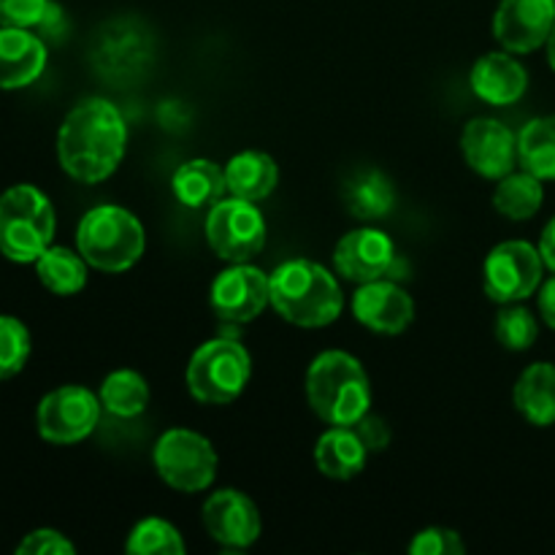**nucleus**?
Returning <instances> with one entry per match:
<instances>
[{"label":"nucleus","instance_id":"f257e3e1","mask_svg":"<svg viewBox=\"0 0 555 555\" xmlns=\"http://www.w3.org/2000/svg\"><path fill=\"white\" fill-rule=\"evenodd\" d=\"M128 150L122 112L106 98H87L65 114L57 133V160L70 179L98 184L112 177Z\"/></svg>","mask_w":555,"mask_h":555},{"label":"nucleus","instance_id":"f03ea898","mask_svg":"<svg viewBox=\"0 0 555 555\" xmlns=\"http://www.w3.org/2000/svg\"><path fill=\"white\" fill-rule=\"evenodd\" d=\"M271 307L298 328H325L341 314L345 296L325 266L296 258L271 274Z\"/></svg>","mask_w":555,"mask_h":555},{"label":"nucleus","instance_id":"7ed1b4c3","mask_svg":"<svg viewBox=\"0 0 555 555\" xmlns=\"http://www.w3.org/2000/svg\"><path fill=\"white\" fill-rule=\"evenodd\" d=\"M307 401L328 426H356L372 406V383L356 356L325 350L307 372Z\"/></svg>","mask_w":555,"mask_h":555},{"label":"nucleus","instance_id":"20e7f679","mask_svg":"<svg viewBox=\"0 0 555 555\" xmlns=\"http://www.w3.org/2000/svg\"><path fill=\"white\" fill-rule=\"evenodd\" d=\"M146 247L139 217L122 206L103 204L87 211L76 228V249L98 271L119 274L133 269Z\"/></svg>","mask_w":555,"mask_h":555},{"label":"nucleus","instance_id":"39448f33","mask_svg":"<svg viewBox=\"0 0 555 555\" xmlns=\"http://www.w3.org/2000/svg\"><path fill=\"white\" fill-rule=\"evenodd\" d=\"M54 206L36 184H14L0 195V253L14 263H36L52 247Z\"/></svg>","mask_w":555,"mask_h":555},{"label":"nucleus","instance_id":"423d86ee","mask_svg":"<svg viewBox=\"0 0 555 555\" xmlns=\"http://www.w3.org/2000/svg\"><path fill=\"white\" fill-rule=\"evenodd\" d=\"M253 377V358L236 339H211L193 352L184 372L190 396L201 404L222 406L236 401Z\"/></svg>","mask_w":555,"mask_h":555},{"label":"nucleus","instance_id":"0eeeda50","mask_svg":"<svg viewBox=\"0 0 555 555\" xmlns=\"http://www.w3.org/2000/svg\"><path fill=\"white\" fill-rule=\"evenodd\" d=\"M152 461L160 480L179 493L206 491L217 477L215 444L190 428L163 434L152 450Z\"/></svg>","mask_w":555,"mask_h":555},{"label":"nucleus","instance_id":"6e6552de","mask_svg":"<svg viewBox=\"0 0 555 555\" xmlns=\"http://www.w3.org/2000/svg\"><path fill=\"white\" fill-rule=\"evenodd\" d=\"M206 242L228 263H249L266 247V220L253 201L220 198L206 215Z\"/></svg>","mask_w":555,"mask_h":555},{"label":"nucleus","instance_id":"1a4fd4ad","mask_svg":"<svg viewBox=\"0 0 555 555\" xmlns=\"http://www.w3.org/2000/svg\"><path fill=\"white\" fill-rule=\"evenodd\" d=\"M542 276H545V260H542L540 247L524 238L496 244L482 266L486 296L496 304L526 301L540 291Z\"/></svg>","mask_w":555,"mask_h":555},{"label":"nucleus","instance_id":"9d476101","mask_svg":"<svg viewBox=\"0 0 555 555\" xmlns=\"http://www.w3.org/2000/svg\"><path fill=\"white\" fill-rule=\"evenodd\" d=\"M103 404L81 385H63L41 399L36 412L38 434L52 444H76L101 423Z\"/></svg>","mask_w":555,"mask_h":555},{"label":"nucleus","instance_id":"9b49d317","mask_svg":"<svg viewBox=\"0 0 555 555\" xmlns=\"http://www.w3.org/2000/svg\"><path fill=\"white\" fill-rule=\"evenodd\" d=\"M152 63V36L130 20L108 22L92 47V65L112 81H135Z\"/></svg>","mask_w":555,"mask_h":555},{"label":"nucleus","instance_id":"f8f14e48","mask_svg":"<svg viewBox=\"0 0 555 555\" xmlns=\"http://www.w3.org/2000/svg\"><path fill=\"white\" fill-rule=\"evenodd\" d=\"M209 301L222 323H253L271 304V276L249 263H233L211 282Z\"/></svg>","mask_w":555,"mask_h":555},{"label":"nucleus","instance_id":"ddd939ff","mask_svg":"<svg viewBox=\"0 0 555 555\" xmlns=\"http://www.w3.org/2000/svg\"><path fill=\"white\" fill-rule=\"evenodd\" d=\"M466 166L482 179H502L515 171L518 163V135L493 117L469 119L461 133Z\"/></svg>","mask_w":555,"mask_h":555},{"label":"nucleus","instance_id":"4468645a","mask_svg":"<svg viewBox=\"0 0 555 555\" xmlns=\"http://www.w3.org/2000/svg\"><path fill=\"white\" fill-rule=\"evenodd\" d=\"M204 526L215 542L231 551H244L255 545L263 531L260 509L247 493L222 488L215 491L204 504Z\"/></svg>","mask_w":555,"mask_h":555},{"label":"nucleus","instance_id":"2eb2a0df","mask_svg":"<svg viewBox=\"0 0 555 555\" xmlns=\"http://www.w3.org/2000/svg\"><path fill=\"white\" fill-rule=\"evenodd\" d=\"M553 25L555 0H502L493 14V36L513 54L545 47Z\"/></svg>","mask_w":555,"mask_h":555},{"label":"nucleus","instance_id":"dca6fc26","mask_svg":"<svg viewBox=\"0 0 555 555\" xmlns=\"http://www.w3.org/2000/svg\"><path fill=\"white\" fill-rule=\"evenodd\" d=\"M396 266V247L388 233L377 228H358L341 236L334 249V269L336 274L345 276L347 282L383 280L393 271Z\"/></svg>","mask_w":555,"mask_h":555},{"label":"nucleus","instance_id":"f3484780","mask_svg":"<svg viewBox=\"0 0 555 555\" xmlns=\"http://www.w3.org/2000/svg\"><path fill=\"white\" fill-rule=\"evenodd\" d=\"M352 314L374 334L399 336L415 320V301L404 287L383 276L358 287L352 296Z\"/></svg>","mask_w":555,"mask_h":555},{"label":"nucleus","instance_id":"a211bd4d","mask_svg":"<svg viewBox=\"0 0 555 555\" xmlns=\"http://www.w3.org/2000/svg\"><path fill=\"white\" fill-rule=\"evenodd\" d=\"M469 85L488 106H513L529 90V70L513 52H488L475 63Z\"/></svg>","mask_w":555,"mask_h":555},{"label":"nucleus","instance_id":"6ab92c4d","mask_svg":"<svg viewBox=\"0 0 555 555\" xmlns=\"http://www.w3.org/2000/svg\"><path fill=\"white\" fill-rule=\"evenodd\" d=\"M47 68V41L30 27H0V90H22Z\"/></svg>","mask_w":555,"mask_h":555},{"label":"nucleus","instance_id":"aec40b11","mask_svg":"<svg viewBox=\"0 0 555 555\" xmlns=\"http://www.w3.org/2000/svg\"><path fill=\"white\" fill-rule=\"evenodd\" d=\"M280 184V166L274 157L258 150H244L233 155L225 166V188L228 195L242 201L269 198L274 188Z\"/></svg>","mask_w":555,"mask_h":555},{"label":"nucleus","instance_id":"412c9836","mask_svg":"<svg viewBox=\"0 0 555 555\" xmlns=\"http://www.w3.org/2000/svg\"><path fill=\"white\" fill-rule=\"evenodd\" d=\"M369 450L352 426H334L314 444V464L331 480H352L366 469Z\"/></svg>","mask_w":555,"mask_h":555},{"label":"nucleus","instance_id":"4be33fe9","mask_svg":"<svg viewBox=\"0 0 555 555\" xmlns=\"http://www.w3.org/2000/svg\"><path fill=\"white\" fill-rule=\"evenodd\" d=\"M341 198L347 211L358 220H383L393 211L396 190L379 168H361L345 182Z\"/></svg>","mask_w":555,"mask_h":555},{"label":"nucleus","instance_id":"5701e85b","mask_svg":"<svg viewBox=\"0 0 555 555\" xmlns=\"http://www.w3.org/2000/svg\"><path fill=\"white\" fill-rule=\"evenodd\" d=\"M515 410L531 426L547 428L555 423V363H531L513 390Z\"/></svg>","mask_w":555,"mask_h":555},{"label":"nucleus","instance_id":"b1692460","mask_svg":"<svg viewBox=\"0 0 555 555\" xmlns=\"http://www.w3.org/2000/svg\"><path fill=\"white\" fill-rule=\"evenodd\" d=\"M171 190L177 201L188 209H204V206L217 204L225 188V168L217 166L215 160L195 157V160L182 163L171 177Z\"/></svg>","mask_w":555,"mask_h":555},{"label":"nucleus","instance_id":"393cba45","mask_svg":"<svg viewBox=\"0 0 555 555\" xmlns=\"http://www.w3.org/2000/svg\"><path fill=\"white\" fill-rule=\"evenodd\" d=\"M518 163L542 182H555V114L531 119L520 130Z\"/></svg>","mask_w":555,"mask_h":555},{"label":"nucleus","instance_id":"a878e982","mask_svg":"<svg viewBox=\"0 0 555 555\" xmlns=\"http://www.w3.org/2000/svg\"><path fill=\"white\" fill-rule=\"evenodd\" d=\"M87 266L90 263L81 258L79 249L74 253L68 247H49L36 260V274L54 296H76L87 285Z\"/></svg>","mask_w":555,"mask_h":555},{"label":"nucleus","instance_id":"bb28decb","mask_svg":"<svg viewBox=\"0 0 555 555\" xmlns=\"http://www.w3.org/2000/svg\"><path fill=\"white\" fill-rule=\"evenodd\" d=\"M545 201V188L542 179H537L529 171H513L499 179L496 193H493V206L507 220H531L542 209Z\"/></svg>","mask_w":555,"mask_h":555},{"label":"nucleus","instance_id":"cd10ccee","mask_svg":"<svg viewBox=\"0 0 555 555\" xmlns=\"http://www.w3.org/2000/svg\"><path fill=\"white\" fill-rule=\"evenodd\" d=\"M98 399L108 415L128 421V417H139L150 406V385L133 369H119L103 379Z\"/></svg>","mask_w":555,"mask_h":555},{"label":"nucleus","instance_id":"c85d7f7f","mask_svg":"<svg viewBox=\"0 0 555 555\" xmlns=\"http://www.w3.org/2000/svg\"><path fill=\"white\" fill-rule=\"evenodd\" d=\"M125 551L135 555H182L188 547L177 526L163 518H144L133 526Z\"/></svg>","mask_w":555,"mask_h":555},{"label":"nucleus","instance_id":"c756f323","mask_svg":"<svg viewBox=\"0 0 555 555\" xmlns=\"http://www.w3.org/2000/svg\"><path fill=\"white\" fill-rule=\"evenodd\" d=\"M496 339L499 345L513 352H524L534 347L540 339V323L534 312L518 304H502V312L496 314Z\"/></svg>","mask_w":555,"mask_h":555},{"label":"nucleus","instance_id":"7c9ffc66","mask_svg":"<svg viewBox=\"0 0 555 555\" xmlns=\"http://www.w3.org/2000/svg\"><path fill=\"white\" fill-rule=\"evenodd\" d=\"M30 358V331L22 320L0 314V383L16 377Z\"/></svg>","mask_w":555,"mask_h":555},{"label":"nucleus","instance_id":"2f4dec72","mask_svg":"<svg viewBox=\"0 0 555 555\" xmlns=\"http://www.w3.org/2000/svg\"><path fill=\"white\" fill-rule=\"evenodd\" d=\"M412 555H461L466 553V545L461 542L459 531L442 529V526H431V529L417 531L415 540L406 547Z\"/></svg>","mask_w":555,"mask_h":555},{"label":"nucleus","instance_id":"473e14b6","mask_svg":"<svg viewBox=\"0 0 555 555\" xmlns=\"http://www.w3.org/2000/svg\"><path fill=\"white\" fill-rule=\"evenodd\" d=\"M74 542L54 529H36L16 545V555H74Z\"/></svg>","mask_w":555,"mask_h":555},{"label":"nucleus","instance_id":"72a5a7b5","mask_svg":"<svg viewBox=\"0 0 555 555\" xmlns=\"http://www.w3.org/2000/svg\"><path fill=\"white\" fill-rule=\"evenodd\" d=\"M49 0H0V27H36Z\"/></svg>","mask_w":555,"mask_h":555},{"label":"nucleus","instance_id":"f704fd0d","mask_svg":"<svg viewBox=\"0 0 555 555\" xmlns=\"http://www.w3.org/2000/svg\"><path fill=\"white\" fill-rule=\"evenodd\" d=\"M352 428H356V434L361 437V442L366 444L369 453H383V450L390 444L388 423H385L383 417L372 415V412H366V415H363Z\"/></svg>","mask_w":555,"mask_h":555},{"label":"nucleus","instance_id":"c9c22d12","mask_svg":"<svg viewBox=\"0 0 555 555\" xmlns=\"http://www.w3.org/2000/svg\"><path fill=\"white\" fill-rule=\"evenodd\" d=\"M33 30H36L38 36L43 38V41H60V38H65V30H68V25H65L63 9H60L57 3H52V0H49V5H47V11H43L41 22H38Z\"/></svg>","mask_w":555,"mask_h":555},{"label":"nucleus","instance_id":"e433bc0d","mask_svg":"<svg viewBox=\"0 0 555 555\" xmlns=\"http://www.w3.org/2000/svg\"><path fill=\"white\" fill-rule=\"evenodd\" d=\"M540 318L547 328L555 331V274L540 285Z\"/></svg>","mask_w":555,"mask_h":555},{"label":"nucleus","instance_id":"4c0bfd02","mask_svg":"<svg viewBox=\"0 0 555 555\" xmlns=\"http://www.w3.org/2000/svg\"><path fill=\"white\" fill-rule=\"evenodd\" d=\"M540 255L545 260V269H551L555 274V217L545 225L540 236Z\"/></svg>","mask_w":555,"mask_h":555},{"label":"nucleus","instance_id":"58836bf2","mask_svg":"<svg viewBox=\"0 0 555 555\" xmlns=\"http://www.w3.org/2000/svg\"><path fill=\"white\" fill-rule=\"evenodd\" d=\"M547 63H551V68L555 70V25H553V30H551V38H547Z\"/></svg>","mask_w":555,"mask_h":555}]
</instances>
